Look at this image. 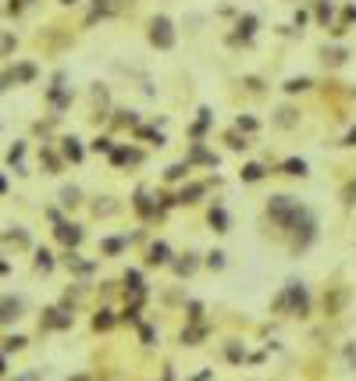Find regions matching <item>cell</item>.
I'll return each instance as SVG.
<instances>
[{
  "instance_id": "1",
  "label": "cell",
  "mask_w": 356,
  "mask_h": 381,
  "mask_svg": "<svg viewBox=\"0 0 356 381\" xmlns=\"http://www.w3.org/2000/svg\"><path fill=\"white\" fill-rule=\"evenodd\" d=\"M150 43L160 47V50H167V47L175 43V32H171V22H167V18H153V25H150Z\"/></svg>"
},
{
  "instance_id": "2",
  "label": "cell",
  "mask_w": 356,
  "mask_h": 381,
  "mask_svg": "<svg viewBox=\"0 0 356 381\" xmlns=\"http://www.w3.org/2000/svg\"><path fill=\"white\" fill-rule=\"evenodd\" d=\"M14 317H22V300L0 296V324H7V321H14Z\"/></svg>"
},
{
  "instance_id": "3",
  "label": "cell",
  "mask_w": 356,
  "mask_h": 381,
  "mask_svg": "<svg viewBox=\"0 0 356 381\" xmlns=\"http://www.w3.org/2000/svg\"><path fill=\"white\" fill-rule=\"evenodd\" d=\"M57 235H61V242H65V246H78V242H82V231L75 228V225H65V228H57Z\"/></svg>"
},
{
  "instance_id": "4",
  "label": "cell",
  "mask_w": 356,
  "mask_h": 381,
  "mask_svg": "<svg viewBox=\"0 0 356 381\" xmlns=\"http://www.w3.org/2000/svg\"><path fill=\"white\" fill-rule=\"evenodd\" d=\"M150 264H167V246H164V242H157V246L150 249Z\"/></svg>"
},
{
  "instance_id": "5",
  "label": "cell",
  "mask_w": 356,
  "mask_h": 381,
  "mask_svg": "<svg viewBox=\"0 0 356 381\" xmlns=\"http://www.w3.org/2000/svg\"><path fill=\"white\" fill-rule=\"evenodd\" d=\"M253 29H257V18H253V14L239 18V36H253Z\"/></svg>"
},
{
  "instance_id": "6",
  "label": "cell",
  "mask_w": 356,
  "mask_h": 381,
  "mask_svg": "<svg viewBox=\"0 0 356 381\" xmlns=\"http://www.w3.org/2000/svg\"><path fill=\"white\" fill-rule=\"evenodd\" d=\"M65 153H68L71 160H82V146H78V139H65Z\"/></svg>"
},
{
  "instance_id": "7",
  "label": "cell",
  "mask_w": 356,
  "mask_h": 381,
  "mask_svg": "<svg viewBox=\"0 0 356 381\" xmlns=\"http://www.w3.org/2000/svg\"><path fill=\"white\" fill-rule=\"evenodd\" d=\"M306 86H310V78H288V82H285L288 93H299V89H306Z\"/></svg>"
},
{
  "instance_id": "8",
  "label": "cell",
  "mask_w": 356,
  "mask_h": 381,
  "mask_svg": "<svg viewBox=\"0 0 356 381\" xmlns=\"http://www.w3.org/2000/svg\"><path fill=\"white\" fill-rule=\"evenodd\" d=\"M211 221L217 225V231H228V218H224V210H214V214H211Z\"/></svg>"
},
{
  "instance_id": "9",
  "label": "cell",
  "mask_w": 356,
  "mask_h": 381,
  "mask_svg": "<svg viewBox=\"0 0 356 381\" xmlns=\"http://www.w3.org/2000/svg\"><path fill=\"white\" fill-rule=\"evenodd\" d=\"M14 78H22V82H29V78H36V68H32V65H22V68L14 72Z\"/></svg>"
},
{
  "instance_id": "10",
  "label": "cell",
  "mask_w": 356,
  "mask_h": 381,
  "mask_svg": "<svg viewBox=\"0 0 356 381\" xmlns=\"http://www.w3.org/2000/svg\"><path fill=\"white\" fill-rule=\"evenodd\" d=\"M285 171H288V175H306V164H303V160H288Z\"/></svg>"
},
{
  "instance_id": "11",
  "label": "cell",
  "mask_w": 356,
  "mask_h": 381,
  "mask_svg": "<svg viewBox=\"0 0 356 381\" xmlns=\"http://www.w3.org/2000/svg\"><path fill=\"white\" fill-rule=\"evenodd\" d=\"M36 267H39V271H50V267H54V260H50V253H47V249L36 257Z\"/></svg>"
},
{
  "instance_id": "12",
  "label": "cell",
  "mask_w": 356,
  "mask_h": 381,
  "mask_svg": "<svg viewBox=\"0 0 356 381\" xmlns=\"http://www.w3.org/2000/svg\"><path fill=\"white\" fill-rule=\"evenodd\" d=\"M242 175H246V178H249V182H257V178H260V175H264V167H260V164H249V167H246V171H242Z\"/></svg>"
},
{
  "instance_id": "13",
  "label": "cell",
  "mask_w": 356,
  "mask_h": 381,
  "mask_svg": "<svg viewBox=\"0 0 356 381\" xmlns=\"http://www.w3.org/2000/svg\"><path fill=\"white\" fill-rule=\"evenodd\" d=\"M193 267H196V260H178V264H175V271H178V274H189Z\"/></svg>"
},
{
  "instance_id": "14",
  "label": "cell",
  "mask_w": 356,
  "mask_h": 381,
  "mask_svg": "<svg viewBox=\"0 0 356 381\" xmlns=\"http://www.w3.org/2000/svg\"><path fill=\"white\" fill-rule=\"evenodd\" d=\"M111 321H114V317L103 310V313H96V321H93V324H96V328H111Z\"/></svg>"
},
{
  "instance_id": "15",
  "label": "cell",
  "mask_w": 356,
  "mask_h": 381,
  "mask_svg": "<svg viewBox=\"0 0 356 381\" xmlns=\"http://www.w3.org/2000/svg\"><path fill=\"white\" fill-rule=\"evenodd\" d=\"M317 18L328 22V18H331V4H317Z\"/></svg>"
},
{
  "instance_id": "16",
  "label": "cell",
  "mask_w": 356,
  "mask_h": 381,
  "mask_svg": "<svg viewBox=\"0 0 356 381\" xmlns=\"http://www.w3.org/2000/svg\"><path fill=\"white\" fill-rule=\"evenodd\" d=\"M121 246H125V239H107V246H103V249H107V253H118Z\"/></svg>"
},
{
  "instance_id": "17",
  "label": "cell",
  "mask_w": 356,
  "mask_h": 381,
  "mask_svg": "<svg viewBox=\"0 0 356 381\" xmlns=\"http://www.w3.org/2000/svg\"><path fill=\"white\" fill-rule=\"evenodd\" d=\"M22 346H25V338H18V335H14V338H7V342H4V349H7V353H11V349H22Z\"/></svg>"
},
{
  "instance_id": "18",
  "label": "cell",
  "mask_w": 356,
  "mask_h": 381,
  "mask_svg": "<svg viewBox=\"0 0 356 381\" xmlns=\"http://www.w3.org/2000/svg\"><path fill=\"white\" fill-rule=\"evenodd\" d=\"M207 264H211L214 271H217V267H224V253H211V260H207Z\"/></svg>"
},
{
  "instance_id": "19",
  "label": "cell",
  "mask_w": 356,
  "mask_h": 381,
  "mask_svg": "<svg viewBox=\"0 0 356 381\" xmlns=\"http://www.w3.org/2000/svg\"><path fill=\"white\" fill-rule=\"evenodd\" d=\"M182 175H185V164H175V167L167 171V178H182Z\"/></svg>"
},
{
  "instance_id": "20",
  "label": "cell",
  "mask_w": 356,
  "mask_h": 381,
  "mask_svg": "<svg viewBox=\"0 0 356 381\" xmlns=\"http://www.w3.org/2000/svg\"><path fill=\"white\" fill-rule=\"evenodd\" d=\"M346 143H349V146H356V129L349 132V136H346Z\"/></svg>"
},
{
  "instance_id": "21",
  "label": "cell",
  "mask_w": 356,
  "mask_h": 381,
  "mask_svg": "<svg viewBox=\"0 0 356 381\" xmlns=\"http://www.w3.org/2000/svg\"><path fill=\"white\" fill-rule=\"evenodd\" d=\"M22 381H36V374H25V378H22Z\"/></svg>"
},
{
  "instance_id": "22",
  "label": "cell",
  "mask_w": 356,
  "mask_h": 381,
  "mask_svg": "<svg viewBox=\"0 0 356 381\" xmlns=\"http://www.w3.org/2000/svg\"><path fill=\"white\" fill-rule=\"evenodd\" d=\"M4 185H7V182H4V178H0V193H4Z\"/></svg>"
},
{
  "instance_id": "23",
  "label": "cell",
  "mask_w": 356,
  "mask_h": 381,
  "mask_svg": "<svg viewBox=\"0 0 356 381\" xmlns=\"http://www.w3.org/2000/svg\"><path fill=\"white\" fill-rule=\"evenodd\" d=\"M0 371H4V356H0Z\"/></svg>"
},
{
  "instance_id": "24",
  "label": "cell",
  "mask_w": 356,
  "mask_h": 381,
  "mask_svg": "<svg viewBox=\"0 0 356 381\" xmlns=\"http://www.w3.org/2000/svg\"><path fill=\"white\" fill-rule=\"evenodd\" d=\"M65 4H75V0H65Z\"/></svg>"
},
{
  "instance_id": "25",
  "label": "cell",
  "mask_w": 356,
  "mask_h": 381,
  "mask_svg": "<svg viewBox=\"0 0 356 381\" xmlns=\"http://www.w3.org/2000/svg\"><path fill=\"white\" fill-rule=\"evenodd\" d=\"M0 89H4V86H0Z\"/></svg>"
}]
</instances>
